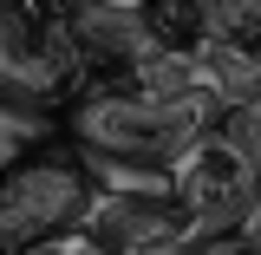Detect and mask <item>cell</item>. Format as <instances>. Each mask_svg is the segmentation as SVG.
I'll return each mask as SVG.
<instances>
[{
  "mask_svg": "<svg viewBox=\"0 0 261 255\" xmlns=\"http://www.w3.org/2000/svg\"><path fill=\"white\" fill-rule=\"evenodd\" d=\"M222 125V105L209 92H183V98H150V92H98L92 105H79V144L85 151H124V157H150L170 164L196 131Z\"/></svg>",
  "mask_w": 261,
  "mask_h": 255,
  "instance_id": "obj_1",
  "label": "cell"
},
{
  "mask_svg": "<svg viewBox=\"0 0 261 255\" xmlns=\"http://www.w3.org/2000/svg\"><path fill=\"white\" fill-rule=\"evenodd\" d=\"M170 190L196 216V236L235 229L242 216H255V157L235 151L222 131H196L170 157Z\"/></svg>",
  "mask_w": 261,
  "mask_h": 255,
  "instance_id": "obj_2",
  "label": "cell"
},
{
  "mask_svg": "<svg viewBox=\"0 0 261 255\" xmlns=\"http://www.w3.org/2000/svg\"><path fill=\"white\" fill-rule=\"evenodd\" d=\"M72 229L85 242H98V249H111V255H176L196 236V216L176 203V190L170 196H105V190H92L79 203Z\"/></svg>",
  "mask_w": 261,
  "mask_h": 255,
  "instance_id": "obj_3",
  "label": "cell"
},
{
  "mask_svg": "<svg viewBox=\"0 0 261 255\" xmlns=\"http://www.w3.org/2000/svg\"><path fill=\"white\" fill-rule=\"evenodd\" d=\"M85 170L79 164H13L0 170V255H13L20 242L65 229L85 203Z\"/></svg>",
  "mask_w": 261,
  "mask_h": 255,
  "instance_id": "obj_4",
  "label": "cell"
},
{
  "mask_svg": "<svg viewBox=\"0 0 261 255\" xmlns=\"http://www.w3.org/2000/svg\"><path fill=\"white\" fill-rule=\"evenodd\" d=\"M79 53H65V33L33 27L20 7H0V85L7 92H33V98H53L72 79Z\"/></svg>",
  "mask_w": 261,
  "mask_h": 255,
  "instance_id": "obj_5",
  "label": "cell"
},
{
  "mask_svg": "<svg viewBox=\"0 0 261 255\" xmlns=\"http://www.w3.org/2000/svg\"><path fill=\"white\" fill-rule=\"evenodd\" d=\"M85 190L105 196H170V164L150 157H124V151H85Z\"/></svg>",
  "mask_w": 261,
  "mask_h": 255,
  "instance_id": "obj_6",
  "label": "cell"
},
{
  "mask_svg": "<svg viewBox=\"0 0 261 255\" xmlns=\"http://www.w3.org/2000/svg\"><path fill=\"white\" fill-rule=\"evenodd\" d=\"M46 137H53V118L20 111V105H0V170H13L27 157V144H46Z\"/></svg>",
  "mask_w": 261,
  "mask_h": 255,
  "instance_id": "obj_7",
  "label": "cell"
}]
</instances>
